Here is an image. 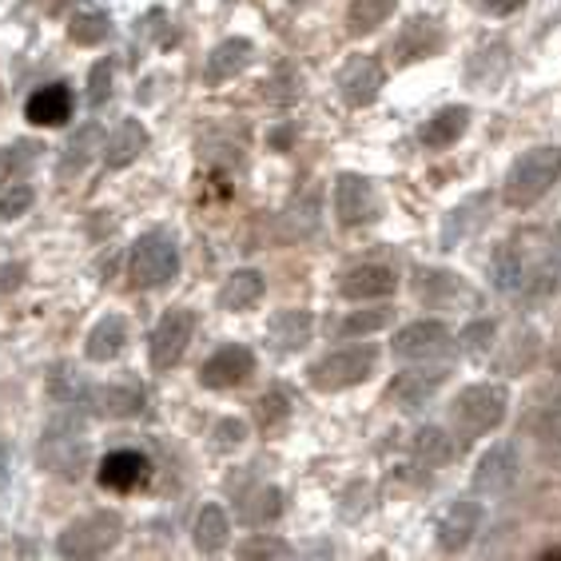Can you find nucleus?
Here are the masks:
<instances>
[{
	"mask_svg": "<svg viewBox=\"0 0 561 561\" xmlns=\"http://www.w3.org/2000/svg\"><path fill=\"white\" fill-rule=\"evenodd\" d=\"M255 375V355L243 343H224L211 358H204L199 367V382L207 390H231L239 382H248Z\"/></svg>",
	"mask_w": 561,
	"mask_h": 561,
	"instance_id": "8",
	"label": "nucleus"
},
{
	"mask_svg": "<svg viewBox=\"0 0 561 561\" xmlns=\"http://www.w3.org/2000/svg\"><path fill=\"white\" fill-rule=\"evenodd\" d=\"M180 275V248L172 236L148 231L131 243V283L136 287H168Z\"/></svg>",
	"mask_w": 561,
	"mask_h": 561,
	"instance_id": "4",
	"label": "nucleus"
},
{
	"mask_svg": "<svg viewBox=\"0 0 561 561\" xmlns=\"http://www.w3.org/2000/svg\"><path fill=\"white\" fill-rule=\"evenodd\" d=\"M72 104L76 100L68 84H44V88H36L33 96H28V104H24V119L36 124V128H60V124L72 119Z\"/></svg>",
	"mask_w": 561,
	"mask_h": 561,
	"instance_id": "15",
	"label": "nucleus"
},
{
	"mask_svg": "<svg viewBox=\"0 0 561 561\" xmlns=\"http://www.w3.org/2000/svg\"><path fill=\"white\" fill-rule=\"evenodd\" d=\"M251 56H255V44L243 41V36H231V41L216 44V48H211V56H207V65H204V80H207V84L236 80V76L251 65Z\"/></svg>",
	"mask_w": 561,
	"mask_h": 561,
	"instance_id": "20",
	"label": "nucleus"
},
{
	"mask_svg": "<svg viewBox=\"0 0 561 561\" xmlns=\"http://www.w3.org/2000/svg\"><path fill=\"white\" fill-rule=\"evenodd\" d=\"M382 84H387V72H382V65H378L375 56H351L343 65V72H339V96H343L351 108L375 104Z\"/></svg>",
	"mask_w": 561,
	"mask_h": 561,
	"instance_id": "10",
	"label": "nucleus"
},
{
	"mask_svg": "<svg viewBox=\"0 0 561 561\" xmlns=\"http://www.w3.org/2000/svg\"><path fill=\"white\" fill-rule=\"evenodd\" d=\"M124 534V518L116 510H100V514H88V518H76L72 526L60 534V558H100L108 553L112 546Z\"/></svg>",
	"mask_w": 561,
	"mask_h": 561,
	"instance_id": "5",
	"label": "nucleus"
},
{
	"mask_svg": "<svg viewBox=\"0 0 561 561\" xmlns=\"http://www.w3.org/2000/svg\"><path fill=\"white\" fill-rule=\"evenodd\" d=\"M283 514V494L275 486H260L251 494V502L243 506V518L263 526V522H275Z\"/></svg>",
	"mask_w": 561,
	"mask_h": 561,
	"instance_id": "34",
	"label": "nucleus"
},
{
	"mask_svg": "<svg viewBox=\"0 0 561 561\" xmlns=\"http://www.w3.org/2000/svg\"><path fill=\"white\" fill-rule=\"evenodd\" d=\"M108 96H112V65L108 60H96L92 72H88V100H92V108H100Z\"/></svg>",
	"mask_w": 561,
	"mask_h": 561,
	"instance_id": "39",
	"label": "nucleus"
},
{
	"mask_svg": "<svg viewBox=\"0 0 561 561\" xmlns=\"http://www.w3.org/2000/svg\"><path fill=\"white\" fill-rule=\"evenodd\" d=\"M378 367V346L363 343V346H343V351H331L319 363H311L307 378H311L314 390L323 394H335V390H351L358 382H367Z\"/></svg>",
	"mask_w": 561,
	"mask_h": 561,
	"instance_id": "3",
	"label": "nucleus"
},
{
	"mask_svg": "<svg viewBox=\"0 0 561 561\" xmlns=\"http://www.w3.org/2000/svg\"><path fill=\"white\" fill-rule=\"evenodd\" d=\"M291 553V546L287 541H275V538H251L239 546V558H287Z\"/></svg>",
	"mask_w": 561,
	"mask_h": 561,
	"instance_id": "41",
	"label": "nucleus"
},
{
	"mask_svg": "<svg viewBox=\"0 0 561 561\" xmlns=\"http://www.w3.org/2000/svg\"><path fill=\"white\" fill-rule=\"evenodd\" d=\"M454 343V335L446 331L443 323H434V319H422V323L402 327L399 335H394V355L407 358V363H431V358L446 355Z\"/></svg>",
	"mask_w": 561,
	"mask_h": 561,
	"instance_id": "12",
	"label": "nucleus"
},
{
	"mask_svg": "<svg viewBox=\"0 0 561 561\" xmlns=\"http://www.w3.org/2000/svg\"><path fill=\"white\" fill-rule=\"evenodd\" d=\"M510 411V390L502 382H474L466 387L450 407L454 434L462 443H474V438H486L490 431H497L506 422Z\"/></svg>",
	"mask_w": 561,
	"mask_h": 561,
	"instance_id": "2",
	"label": "nucleus"
},
{
	"mask_svg": "<svg viewBox=\"0 0 561 561\" xmlns=\"http://www.w3.org/2000/svg\"><path fill=\"white\" fill-rule=\"evenodd\" d=\"M231 538V522H227V510L216 506V502H207L199 510V518H195V550L199 553H219Z\"/></svg>",
	"mask_w": 561,
	"mask_h": 561,
	"instance_id": "27",
	"label": "nucleus"
},
{
	"mask_svg": "<svg viewBox=\"0 0 561 561\" xmlns=\"http://www.w3.org/2000/svg\"><path fill=\"white\" fill-rule=\"evenodd\" d=\"M108 33H112L108 12H80V16L72 21V28H68V36H72L76 44H84V48L108 41Z\"/></svg>",
	"mask_w": 561,
	"mask_h": 561,
	"instance_id": "33",
	"label": "nucleus"
},
{
	"mask_svg": "<svg viewBox=\"0 0 561 561\" xmlns=\"http://www.w3.org/2000/svg\"><path fill=\"white\" fill-rule=\"evenodd\" d=\"M33 187H24V184H9L4 192H0V219H16L24 216L28 207H33Z\"/></svg>",
	"mask_w": 561,
	"mask_h": 561,
	"instance_id": "38",
	"label": "nucleus"
},
{
	"mask_svg": "<svg viewBox=\"0 0 561 561\" xmlns=\"http://www.w3.org/2000/svg\"><path fill=\"white\" fill-rule=\"evenodd\" d=\"M419 295L431 307H446L454 299H470L462 275H450V271H419Z\"/></svg>",
	"mask_w": 561,
	"mask_h": 561,
	"instance_id": "28",
	"label": "nucleus"
},
{
	"mask_svg": "<svg viewBox=\"0 0 561 561\" xmlns=\"http://www.w3.org/2000/svg\"><path fill=\"white\" fill-rule=\"evenodd\" d=\"M100 486L116 490V494H131L140 490L144 482L151 478V462L144 458L140 450H112L104 462H100Z\"/></svg>",
	"mask_w": 561,
	"mask_h": 561,
	"instance_id": "14",
	"label": "nucleus"
},
{
	"mask_svg": "<svg viewBox=\"0 0 561 561\" xmlns=\"http://www.w3.org/2000/svg\"><path fill=\"white\" fill-rule=\"evenodd\" d=\"M195 331V314L187 307H175L156 323L151 331V370H172L180 358H184L187 343H192Z\"/></svg>",
	"mask_w": 561,
	"mask_h": 561,
	"instance_id": "7",
	"label": "nucleus"
},
{
	"mask_svg": "<svg viewBox=\"0 0 561 561\" xmlns=\"http://www.w3.org/2000/svg\"><path fill=\"white\" fill-rule=\"evenodd\" d=\"M314 335V319L311 311H279L271 314L267 323V339L275 351H299V346H307Z\"/></svg>",
	"mask_w": 561,
	"mask_h": 561,
	"instance_id": "24",
	"label": "nucleus"
},
{
	"mask_svg": "<svg viewBox=\"0 0 561 561\" xmlns=\"http://www.w3.org/2000/svg\"><path fill=\"white\" fill-rule=\"evenodd\" d=\"M490 343H494V323H490V319H478V323H470L462 335H458V346L474 358L490 355Z\"/></svg>",
	"mask_w": 561,
	"mask_h": 561,
	"instance_id": "37",
	"label": "nucleus"
},
{
	"mask_svg": "<svg viewBox=\"0 0 561 561\" xmlns=\"http://www.w3.org/2000/svg\"><path fill=\"white\" fill-rule=\"evenodd\" d=\"M446 378H450V367H422V370H402L394 382H390L387 399L399 407V411H422L426 402L446 387Z\"/></svg>",
	"mask_w": 561,
	"mask_h": 561,
	"instance_id": "11",
	"label": "nucleus"
},
{
	"mask_svg": "<svg viewBox=\"0 0 561 561\" xmlns=\"http://www.w3.org/2000/svg\"><path fill=\"white\" fill-rule=\"evenodd\" d=\"M339 291L346 299L355 302H367V299H387V295L399 291V275L382 263H363V267H351L339 283Z\"/></svg>",
	"mask_w": 561,
	"mask_h": 561,
	"instance_id": "16",
	"label": "nucleus"
},
{
	"mask_svg": "<svg viewBox=\"0 0 561 561\" xmlns=\"http://www.w3.org/2000/svg\"><path fill=\"white\" fill-rule=\"evenodd\" d=\"M490 211V195H470V199H462L458 207H450V216H446L443 224V251H454L462 239H470L482 227V219H486Z\"/></svg>",
	"mask_w": 561,
	"mask_h": 561,
	"instance_id": "21",
	"label": "nucleus"
},
{
	"mask_svg": "<svg viewBox=\"0 0 561 561\" xmlns=\"http://www.w3.org/2000/svg\"><path fill=\"white\" fill-rule=\"evenodd\" d=\"M148 144H151V136L140 119L136 116L119 119L116 128L108 131V140H104V163L119 172V168H128V163L140 160L144 151H148Z\"/></svg>",
	"mask_w": 561,
	"mask_h": 561,
	"instance_id": "17",
	"label": "nucleus"
},
{
	"mask_svg": "<svg viewBox=\"0 0 561 561\" xmlns=\"http://www.w3.org/2000/svg\"><path fill=\"white\" fill-rule=\"evenodd\" d=\"M443 48V28L431 21V16H414V21L402 24L399 41H394V56L399 65H414V60H426Z\"/></svg>",
	"mask_w": 561,
	"mask_h": 561,
	"instance_id": "18",
	"label": "nucleus"
},
{
	"mask_svg": "<svg viewBox=\"0 0 561 561\" xmlns=\"http://www.w3.org/2000/svg\"><path fill=\"white\" fill-rule=\"evenodd\" d=\"M478 526H482V506L478 502H454V506H446V514L438 518V526H434V534H438V550L443 553H462L470 541H474Z\"/></svg>",
	"mask_w": 561,
	"mask_h": 561,
	"instance_id": "13",
	"label": "nucleus"
},
{
	"mask_svg": "<svg viewBox=\"0 0 561 561\" xmlns=\"http://www.w3.org/2000/svg\"><path fill=\"white\" fill-rule=\"evenodd\" d=\"M96 402H100V414H112V419H128L144 407V390L136 387H108V390H96Z\"/></svg>",
	"mask_w": 561,
	"mask_h": 561,
	"instance_id": "32",
	"label": "nucleus"
},
{
	"mask_svg": "<svg viewBox=\"0 0 561 561\" xmlns=\"http://www.w3.org/2000/svg\"><path fill=\"white\" fill-rule=\"evenodd\" d=\"M263 287H267V283H263L260 271H251V267L231 271V275L224 279V287H219L216 302L224 307V311H231V314L251 311V307L263 299Z\"/></svg>",
	"mask_w": 561,
	"mask_h": 561,
	"instance_id": "22",
	"label": "nucleus"
},
{
	"mask_svg": "<svg viewBox=\"0 0 561 561\" xmlns=\"http://www.w3.org/2000/svg\"><path fill=\"white\" fill-rule=\"evenodd\" d=\"M104 140H108V136H104V131L96 128V124H88V128H80L72 136V140H68V148H65V156H60V180H72V175H80L88 168V160H92V156H104Z\"/></svg>",
	"mask_w": 561,
	"mask_h": 561,
	"instance_id": "26",
	"label": "nucleus"
},
{
	"mask_svg": "<svg viewBox=\"0 0 561 561\" xmlns=\"http://www.w3.org/2000/svg\"><path fill=\"white\" fill-rule=\"evenodd\" d=\"M450 454H454V443L446 438V431H438V426H426V431L414 434V458L426 462V470L443 466Z\"/></svg>",
	"mask_w": 561,
	"mask_h": 561,
	"instance_id": "31",
	"label": "nucleus"
},
{
	"mask_svg": "<svg viewBox=\"0 0 561 561\" xmlns=\"http://www.w3.org/2000/svg\"><path fill=\"white\" fill-rule=\"evenodd\" d=\"M128 346V323H124V314H104L92 331H88V343H84V355L92 363H112Z\"/></svg>",
	"mask_w": 561,
	"mask_h": 561,
	"instance_id": "23",
	"label": "nucleus"
},
{
	"mask_svg": "<svg viewBox=\"0 0 561 561\" xmlns=\"http://www.w3.org/2000/svg\"><path fill=\"white\" fill-rule=\"evenodd\" d=\"M211 438H216V450H236V446H243L248 443V422L243 419H224L216 426V431H211Z\"/></svg>",
	"mask_w": 561,
	"mask_h": 561,
	"instance_id": "40",
	"label": "nucleus"
},
{
	"mask_svg": "<svg viewBox=\"0 0 561 561\" xmlns=\"http://www.w3.org/2000/svg\"><path fill=\"white\" fill-rule=\"evenodd\" d=\"M255 419H260L263 431H275V426H283V422L291 419L287 394H283V390H271V394H263V399L255 402Z\"/></svg>",
	"mask_w": 561,
	"mask_h": 561,
	"instance_id": "36",
	"label": "nucleus"
},
{
	"mask_svg": "<svg viewBox=\"0 0 561 561\" xmlns=\"http://www.w3.org/2000/svg\"><path fill=\"white\" fill-rule=\"evenodd\" d=\"M466 128H470V108H466V104H446V108H438L431 119H426V124H422L419 136H422V144H426V148L446 151V148H454V144L462 140Z\"/></svg>",
	"mask_w": 561,
	"mask_h": 561,
	"instance_id": "19",
	"label": "nucleus"
},
{
	"mask_svg": "<svg viewBox=\"0 0 561 561\" xmlns=\"http://www.w3.org/2000/svg\"><path fill=\"white\" fill-rule=\"evenodd\" d=\"M21 275H24V267L21 263H16V267H0V291H16V287H21Z\"/></svg>",
	"mask_w": 561,
	"mask_h": 561,
	"instance_id": "43",
	"label": "nucleus"
},
{
	"mask_svg": "<svg viewBox=\"0 0 561 561\" xmlns=\"http://www.w3.org/2000/svg\"><path fill=\"white\" fill-rule=\"evenodd\" d=\"M399 0H351V12H346V28L355 36H367L375 28L390 21V12H394Z\"/></svg>",
	"mask_w": 561,
	"mask_h": 561,
	"instance_id": "30",
	"label": "nucleus"
},
{
	"mask_svg": "<svg viewBox=\"0 0 561 561\" xmlns=\"http://www.w3.org/2000/svg\"><path fill=\"white\" fill-rule=\"evenodd\" d=\"M541 558H561V546H550V550H541Z\"/></svg>",
	"mask_w": 561,
	"mask_h": 561,
	"instance_id": "44",
	"label": "nucleus"
},
{
	"mask_svg": "<svg viewBox=\"0 0 561 561\" xmlns=\"http://www.w3.org/2000/svg\"><path fill=\"white\" fill-rule=\"evenodd\" d=\"M561 180V148L558 144H541V148L522 151L518 160L510 163L506 184H502V199L510 207H534L541 195H550V187Z\"/></svg>",
	"mask_w": 561,
	"mask_h": 561,
	"instance_id": "1",
	"label": "nucleus"
},
{
	"mask_svg": "<svg viewBox=\"0 0 561 561\" xmlns=\"http://www.w3.org/2000/svg\"><path fill=\"white\" fill-rule=\"evenodd\" d=\"M390 319L394 314L382 307V311H355L351 319H343L339 323V339H355V335H375V331H382V327H390Z\"/></svg>",
	"mask_w": 561,
	"mask_h": 561,
	"instance_id": "35",
	"label": "nucleus"
},
{
	"mask_svg": "<svg viewBox=\"0 0 561 561\" xmlns=\"http://www.w3.org/2000/svg\"><path fill=\"white\" fill-rule=\"evenodd\" d=\"M474 9H482L486 16H510V12H518L526 0H470Z\"/></svg>",
	"mask_w": 561,
	"mask_h": 561,
	"instance_id": "42",
	"label": "nucleus"
},
{
	"mask_svg": "<svg viewBox=\"0 0 561 561\" xmlns=\"http://www.w3.org/2000/svg\"><path fill=\"white\" fill-rule=\"evenodd\" d=\"M335 216L343 227H358V224H375L382 216V199H378L375 184L367 175L343 172L335 180Z\"/></svg>",
	"mask_w": 561,
	"mask_h": 561,
	"instance_id": "6",
	"label": "nucleus"
},
{
	"mask_svg": "<svg viewBox=\"0 0 561 561\" xmlns=\"http://www.w3.org/2000/svg\"><path fill=\"white\" fill-rule=\"evenodd\" d=\"M522 474V458H518V446L514 443H494L482 458H478V470H474V494H506Z\"/></svg>",
	"mask_w": 561,
	"mask_h": 561,
	"instance_id": "9",
	"label": "nucleus"
},
{
	"mask_svg": "<svg viewBox=\"0 0 561 561\" xmlns=\"http://www.w3.org/2000/svg\"><path fill=\"white\" fill-rule=\"evenodd\" d=\"M36 160H41V144L33 140H16L9 148H0V187L21 184L24 175L36 168Z\"/></svg>",
	"mask_w": 561,
	"mask_h": 561,
	"instance_id": "29",
	"label": "nucleus"
},
{
	"mask_svg": "<svg viewBox=\"0 0 561 561\" xmlns=\"http://www.w3.org/2000/svg\"><path fill=\"white\" fill-rule=\"evenodd\" d=\"M506 72H510L506 44H490V48H478V53L470 56V68H466V76H470V84H474L478 92H494V88L506 80Z\"/></svg>",
	"mask_w": 561,
	"mask_h": 561,
	"instance_id": "25",
	"label": "nucleus"
}]
</instances>
